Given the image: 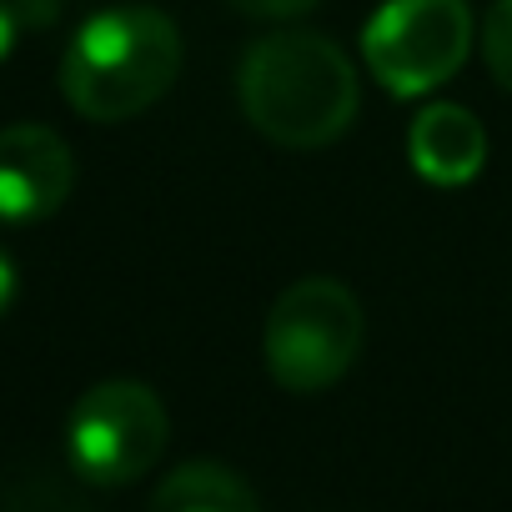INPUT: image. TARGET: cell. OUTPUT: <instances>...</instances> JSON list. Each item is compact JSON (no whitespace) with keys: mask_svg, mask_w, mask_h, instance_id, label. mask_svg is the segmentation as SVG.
Masks as SVG:
<instances>
[{"mask_svg":"<svg viewBox=\"0 0 512 512\" xmlns=\"http://www.w3.org/2000/svg\"><path fill=\"white\" fill-rule=\"evenodd\" d=\"M236 91L246 121L287 151L332 146L357 116V71L347 51L317 31H277L251 41Z\"/></svg>","mask_w":512,"mask_h":512,"instance_id":"1","label":"cell"},{"mask_svg":"<svg viewBox=\"0 0 512 512\" xmlns=\"http://www.w3.org/2000/svg\"><path fill=\"white\" fill-rule=\"evenodd\" d=\"M181 71V31L151 6L91 16L61 56V96L86 121H131L156 106Z\"/></svg>","mask_w":512,"mask_h":512,"instance_id":"2","label":"cell"},{"mask_svg":"<svg viewBox=\"0 0 512 512\" xmlns=\"http://www.w3.org/2000/svg\"><path fill=\"white\" fill-rule=\"evenodd\" d=\"M362 302L332 277H302L292 282L262 332V357L277 387L287 392H327L342 382L362 352Z\"/></svg>","mask_w":512,"mask_h":512,"instance_id":"3","label":"cell"},{"mask_svg":"<svg viewBox=\"0 0 512 512\" xmlns=\"http://www.w3.org/2000/svg\"><path fill=\"white\" fill-rule=\"evenodd\" d=\"M472 51L467 0H387L362 31V61L392 96H427Z\"/></svg>","mask_w":512,"mask_h":512,"instance_id":"4","label":"cell"},{"mask_svg":"<svg viewBox=\"0 0 512 512\" xmlns=\"http://www.w3.org/2000/svg\"><path fill=\"white\" fill-rule=\"evenodd\" d=\"M166 452V407L146 382H96L66 422V457L96 487H126Z\"/></svg>","mask_w":512,"mask_h":512,"instance_id":"5","label":"cell"},{"mask_svg":"<svg viewBox=\"0 0 512 512\" xmlns=\"http://www.w3.org/2000/svg\"><path fill=\"white\" fill-rule=\"evenodd\" d=\"M76 186L71 146L51 126H6L0 131V221L26 226L66 206Z\"/></svg>","mask_w":512,"mask_h":512,"instance_id":"6","label":"cell"},{"mask_svg":"<svg viewBox=\"0 0 512 512\" xmlns=\"http://www.w3.org/2000/svg\"><path fill=\"white\" fill-rule=\"evenodd\" d=\"M407 156H412L417 176H427L432 186H462L482 171L487 136H482L477 116L437 101V106L417 111V121L407 131Z\"/></svg>","mask_w":512,"mask_h":512,"instance_id":"7","label":"cell"},{"mask_svg":"<svg viewBox=\"0 0 512 512\" xmlns=\"http://www.w3.org/2000/svg\"><path fill=\"white\" fill-rule=\"evenodd\" d=\"M151 512H262V507H256V492L246 487V477H236L231 467L186 462L156 487Z\"/></svg>","mask_w":512,"mask_h":512,"instance_id":"8","label":"cell"},{"mask_svg":"<svg viewBox=\"0 0 512 512\" xmlns=\"http://www.w3.org/2000/svg\"><path fill=\"white\" fill-rule=\"evenodd\" d=\"M477 41H482V61H487L492 81L512 96V0H492Z\"/></svg>","mask_w":512,"mask_h":512,"instance_id":"9","label":"cell"},{"mask_svg":"<svg viewBox=\"0 0 512 512\" xmlns=\"http://www.w3.org/2000/svg\"><path fill=\"white\" fill-rule=\"evenodd\" d=\"M226 6L241 16H256V21H292V16H307L312 6H322V0H226Z\"/></svg>","mask_w":512,"mask_h":512,"instance_id":"10","label":"cell"},{"mask_svg":"<svg viewBox=\"0 0 512 512\" xmlns=\"http://www.w3.org/2000/svg\"><path fill=\"white\" fill-rule=\"evenodd\" d=\"M16 262H11V256H6V246H0V317H6L11 312V302H16Z\"/></svg>","mask_w":512,"mask_h":512,"instance_id":"11","label":"cell"},{"mask_svg":"<svg viewBox=\"0 0 512 512\" xmlns=\"http://www.w3.org/2000/svg\"><path fill=\"white\" fill-rule=\"evenodd\" d=\"M61 6L56 0H16V16H21V26H41V21H51Z\"/></svg>","mask_w":512,"mask_h":512,"instance_id":"12","label":"cell"},{"mask_svg":"<svg viewBox=\"0 0 512 512\" xmlns=\"http://www.w3.org/2000/svg\"><path fill=\"white\" fill-rule=\"evenodd\" d=\"M16 31H21V16L11 0H0V61H6V51L16 46Z\"/></svg>","mask_w":512,"mask_h":512,"instance_id":"13","label":"cell"}]
</instances>
